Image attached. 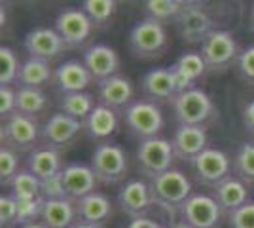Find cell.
Here are the masks:
<instances>
[{"label":"cell","instance_id":"1","mask_svg":"<svg viewBox=\"0 0 254 228\" xmlns=\"http://www.w3.org/2000/svg\"><path fill=\"white\" fill-rule=\"evenodd\" d=\"M148 185L154 206L161 207L169 215L180 213L184 202L193 194L190 177L180 169H175V167L165 171V173L158 175V177H154V179H150Z\"/></svg>","mask_w":254,"mask_h":228},{"label":"cell","instance_id":"2","mask_svg":"<svg viewBox=\"0 0 254 228\" xmlns=\"http://www.w3.org/2000/svg\"><path fill=\"white\" fill-rule=\"evenodd\" d=\"M169 34L167 27L154 19L142 17L129 33V52L140 61H154L167 54Z\"/></svg>","mask_w":254,"mask_h":228},{"label":"cell","instance_id":"3","mask_svg":"<svg viewBox=\"0 0 254 228\" xmlns=\"http://www.w3.org/2000/svg\"><path fill=\"white\" fill-rule=\"evenodd\" d=\"M173 114L179 126H201L207 128L214 118H218V109L211 95L201 89H188L173 99Z\"/></svg>","mask_w":254,"mask_h":228},{"label":"cell","instance_id":"4","mask_svg":"<svg viewBox=\"0 0 254 228\" xmlns=\"http://www.w3.org/2000/svg\"><path fill=\"white\" fill-rule=\"evenodd\" d=\"M89 165L93 167L97 181L105 186L124 183L129 175V158L122 145L114 141L99 143L91 154Z\"/></svg>","mask_w":254,"mask_h":228},{"label":"cell","instance_id":"5","mask_svg":"<svg viewBox=\"0 0 254 228\" xmlns=\"http://www.w3.org/2000/svg\"><path fill=\"white\" fill-rule=\"evenodd\" d=\"M124 122L127 131L137 137L138 141L159 137V131L165 126L163 112L158 103H152L148 99H137L124 110Z\"/></svg>","mask_w":254,"mask_h":228},{"label":"cell","instance_id":"6","mask_svg":"<svg viewBox=\"0 0 254 228\" xmlns=\"http://www.w3.org/2000/svg\"><path fill=\"white\" fill-rule=\"evenodd\" d=\"M2 145L15 152H29L38 149V141H42V126L32 116H25L21 112L11 114L2 122Z\"/></svg>","mask_w":254,"mask_h":228},{"label":"cell","instance_id":"7","mask_svg":"<svg viewBox=\"0 0 254 228\" xmlns=\"http://www.w3.org/2000/svg\"><path fill=\"white\" fill-rule=\"evenodd\" d=\"M135 160H137L140 175H144L150 181V179L173 169V162L177 160V156H175L171 141L163 139V137H152V139L138 141Z\"/></svg>","mask_w":254,"mask_h":228},{"label":"cell","instance_id":"8","mask_svg":"<svg viewBox=\"0 0 254 228\" xmlns=\"http://www.w3.org/2000/svg\"><path fill=\"white\" fill-rule=\"evenodd\" d=\"M239 52L241 50L237 46L235 36L226 29H214L201 42L199 50L209 67V73H226L228 69L235 67Z\"/></svg>","mask_w":254,"mask_h":228},{"label":"cell","instance_id":"9","mask_svg":"<svg viewBox=\"0 0 254 228\" xmlns=\"http://www.w3.org/2000/svg\"><path fill=\"white\" fill-rule=\"evenodd\" d=\"M195 181L203 186H214L222 183L232 175L233 160L228 156V152L216 147H207L205 151L190 163Z\"/></svg>","mask_w":254,"mask_h":228},{"label":"cell","instance_id":"10","mask_svg":"<svg viewBox=\"0 0 254 228\" xmlns=\"http://www.w3.org/2000/svg\"><path fill=\"white\" fill-rule=\"evenodd\" d=\"M177 34L186 44H201L216 29L212 17L197 2H186L184 10L175 21Z\"/></svg>","mask_w":254,"mask_h":228},{"label":"cell","instance_id":"11","mask_svg":"<svg viewBox=\"0 0 254 228\" xmlns=\"http://www.w3.org/2000/svg\"><path fill=\"white\" fill-rule=\"evenodd\" d=\"M180 219L193 228H218L222 209L212 194L193 192L180 209Z\"/></svg>","mask_w":254,"mask_h":228},{"label":"cell","instance_id":"12","mask_svg":"<svg viewBox=\"0 0 254 228\" xmlns=\"http://www.w3.org/2000/svg\"><path fill=\"white\" fill-rule=\"evenodd\" d=\"M53 29L63 38L66 48H80L89 40L95 25L82 8H64L57 13Z\"/></svg>","mask_w":254,"mask_h":228},{"label":"cell","instance_id":"13","mask_svg":"<svg viewBox=\"0 0 254 228\" xmlns=\"http://www.w3.org/2000/svg\"><path fill=\"white\" fill-rule=\"evenodd\" d=\"M84 131V122L72 118L64 112H53L50 118L42 124V141L46 147L52 149H64Z\"/></svg>","mask_w":254,"mask_h":228},{"label":"cell","instance_id":"14","mask_svg":"<svg viewBox=\"0 0 254 228\" xmlns=\"http://www.w3.org/2000/svg\"><path fill=\"white\" fill-rule=\"evenodd\" d=\"M169 69L175 76L179 93L199 87V84L205 80V76L209 75V67L205 63L203 55L195 50H188V52L180 54Z\"/></svg>","mask_w":254,"mask_h":228},{"label":"cell","instance_id":"15","mask_svg":"<svg viewBox=\"0 0 254 228\" xmlns=\"http://www.w3.org/2000/svg\"><path fill=\"white\" fill-rule=\"evenodd\" d=\"M23 46L27 50L29 57H36L42 61H53L61 54H64L68 48L63 42V38L53 27H34L25 34Z\"/></svg>","mask_w":254,"mask_h":228},{"label":"cell","instance_id":"16","mask_svg":"<svg viewBox=\"0 0 254 228\" xmlns=\"http://www.w3.org/2000/svg\"><path fill=\"white\" fill-rule=\"evenodd\" d=\"M82 61L97 84L110 78V76L120 75V65H122L120 55L112 46H108L105 42L89 44L82 52Z\"/></svg>","mask_w":254,"mask_h":228},{"label":"cell","instance_id":"17","mask_svg":"<svg viewBox=\"0 0 254 228\" xmlns=\"http://www.w3.org/2000/svg\"><path fill=\"white\" fill-rule=\"evenodd\" d=\"M118 206L131 219L148 217L150 209L154 206L148 181L144 179H131L118 192Z\"/></svg>","mask_w":254,"mask_h":228},{"label":"cell","instance_id":"18","mask_svg":"<svg viewBox=\"0 0 254 228\" xmlns=\"http://www.w3.org/2000/svg\"><path fill=\"white\" fill-rule=\"evenodd\" d=\"M207 143H209L207 128H201V126H179L171 139L177 160L188 163L193 162L209 147Z\"/></svg>","mask_w":254,"mask_h":228},{"label":"cell","instance_id":"19","mask_svg":"<svg viewBox=\"0 0 254 228\" xmlns=\"http://www.w3.org/2000/svg\"><path fill=\"white\" fill-rule=\"evenodd\" d=\"M135 97L133 80L126 75H114L97 84V99L101 105L108 109H124L126 110Z\"/></svg>","mask_w":254,"mask_h":228},{"label":"cell","instance_id":"20","mask_svg":"<svg viewBox=\"0 0 254 228\" xmlns=\"http://www.w3.org/2000/svg\"><path fill=\"white\" fill-rule=\"evenodd\" d=\"M140 91L144 99H148L152 103H165V101L173 103V99L179 95L177 82L169 67L150 69L140 80Z\"/></svg>","mask_w":254,"mask_h":228},{"label":"cell","instance_id":"21","mask_svg":"<svg viewBox=\"0 0 254 228\" xmlns=\"http://www.w3.org/2000/svg\"><path fill=\"white\" fill-rule=\"evenodd\" d=\"M61 173H63L66 198H70L72 202H78V200H82L87 194H91V192L97 190L99 181H97V175L89 163H66Z\"/></svg>","mask_w":254,"mask_h":228},{"label":"cell","instance_id":"22","mask_svg":"<svg viewBox=\"0 0 254 228\" xmlns=\"http://www.w3.org/2000/svg\"><path fill=\"white\" fill-rule=\"evenodd\" d=\"M91 82H93V76L87 71L82 59H66L53 73V84L61 93L85 91L91 86Z\"/></svg>","mask_w":254,"mask_h":228},{"label":"cell","instance_id":"23","mask_svg":"<svg viewBox=\"0 0 254 228\" xmlns=\"http://www.w3.org/2000/svg\"><path fill=\"white\" fill-rule=\"evenodd\" d=\"M120 130V118L114 109H108L105 105H97L93 112L84 120V131L85 135L93 141L105 143L110 141Z\"/></svg>","mask_w":254,"mask_h":228},{"label":"cell","instance_id":"24","mask_svg":"<svg viewBox=\"0 0 254 228\" xmlns=\"http://www.w3.org/2000/svg\"><path fill=\"white\" fill-rule=\"evenodd\" d=\"M76 211H78V221L91 225H106L114 217V204L105 192L95 190L76 202Z\"/></svg>","mask_w":254,"mask_h":228},{"label":"cell","instance_id":"25","mask_svg":"<svg viewBox=\"0 0 254 228\" xmlns=\"http://www.w3.org/2000/svg\"><path fill=\"white\" fill-rule=\"evenodd\" d=\"M212 196L218 202V206L222 209V213L230 215L235 209L245 206L247 202H251L249 198V185L243 183L239 177L230 175L228 179H224L222 183L212 188Z\"/></svg>","mask_w":254,"mask_h":228},{"label":"cell","instance_id":"26","mask_svg":"<svg viewBox=\"0 0 254 228\" xmlns=\"http://www.w3.org/2000/svg\"><path fill=\"white\" fill-rule=\"evenodd\" d=\"M40 223L48 228H72L78 223L76 202L70 198L63 200H46Z\"/></svg>","mask_w":254,"mask_h":228},{"label":"cell","instance_id":"27","mask_svg":"<svg viewBox=\"0 0 254 228\" xmlns=\"http://www.w3.org/2000/svg\"><path fill=\"white\" fill-rule=\"evenodd\" d=\"M63 167L61 154L57 149H52V147H38L27 156V169L32 171L40 181L61 173Z\"/></svg>","mask_w":254,"mask_h":228},{"label":"cell","instance_id":"28","mask_svg":"<svg viewBox=\"0 0 254 228\" xmlns=\"http://www.w3.org/2000/svg\"><path fill=\"white\" fill-rule=\"evenodd\" d=\"M53 73H55V69H52L48 61L36 59V57H27L23 61L19 76H17V86L42 89V86L53 82Z\"/></svg>","mask_w":254,"mask_h":228},{"label":"cell","instance_id":"29","mask_svg":"<svg viewBox=\"0 0 254 228\" xmlns=\"http://www.w3.org/2000/svg\"><path fill=\"white\" fill-rule=\"evenodd\" d=\"M57 105H59L61 112H64V114H68V116H72L76 120H80V122H84L97 107L95 97L91 93H87V91L61 93Z\"/></svg>","mask_w":254,"mask_h":228},{"label":"cell","instance_id":"30","mask_svg":"<svg viewBox=\"0 0 254 228\" xmlns=\"http://www.w3.org/2000/svg\"><path fill=\"white\" fill-rule=\"evenodd\" d=\"M186 6V2L182 0H148L144 2V17L146 19H154V21L167 25V23H175L179 19Z\"/></svg>","mask_w":254,"mask_h":228},{"label":"cell","instance_id":"31","mask_svg":"<svg viewBox=\"0 0 254 228\" xmlns=\"http://www.w3.org/2000/svg\"><path fill=\"white\" fill-rule=\"evenodd\" d=\"M15 93H17V112H21L25 116L36 118L40 112L48 109V95L40 87L17 86Z\"/></svg>","mask_w":254,"mask_h":228},{"label":"cell","instance_id":"32","mask_svg":"<svg viewBox=\"0 0 254 228\" xmlns=\"http://www.w3.org/2000/svg\"><path fill=\"white\" fill-rule=\"evenodd\" d=\"M82 10L87 13V17L95 25V29H105L112 25L118 13V2L114 0H84Z\"/></svg>","mask_w":254,"mask_h":228},{"label":"cell","instance_id":"33","mask_svg":"<svg viewBox=\"0 0 254 228\" xmlns=\"http://www.w3.org/2000/svg\"><path fill=\"white\" fill-rule=\"evenodd\" d=\"M8 188H10V194L17 202H21V200H34V198H40L42 196L40 179L32 173V171H29L27 167L21 169L19 173L11 179Z\"/></svg>","mask_w":254,"mask_h":228},{"label":"cell","instance_id":"34","mask_svg":"<svg viewBox=\"0 0 254 228\" xmlns=\"http://www.w3.org/2000/svg\"><path fill=\"white\" fill-rule=\"evenodd\" d=\"M233 173L247 185H254V143H243L233 158Z\"/></svg>","mask_w":254,"mask_h":228},{"label":"cell","instance_id":"35","mask_svg":"<svg viewBox=\"0 0 254 228\" xmlns=\"http://www.w3.org/2000/svg\"><path fill=\"white\" fill-rule=\"evenodd\" d=\"M21 61L17 54L11 50L10 46L0 48V84L2 86H11L17 84V76L21 71Z\"/></svg>","mask_w":254,"mask_h":228},{"label":"cell","instance_id":"36","mask_svg":"<svg viewBox=\"0 0 254 228\" xmlns=\"http://www.w3.org/2000/svg\"><path fill=\"white\" fill-rule=\"evenodd\" d=\"M19 171H21V167H19V152L11 151V149L2 145V149H0V183L4 186H8L11 183V179Z\"/></svg>","mask_w":254,"mask_h":228},{"label":"cell","instance_id":"37","mask_svg":"<svg viewBox=\"0 0 254 228\" xmlns=\"http://www.w3.org/2000/svg\"><path fill=\"white\" fill-rule=\"evenodd\" d=\"M44 200L40 198H34V200H21L17 202L19 207V215H17V228L25 227V225H32V223H40L44 211Z\"/></svg>","mask_w":254,"mask_h":228},{"label":"cell","instance_id":"38","mask_svg":"<svg viewBox=\"0 0 254 228\" xmlns=\"http://www.w3.org/2000/svg\"><path fill=\"white\" fill-rule=\"evenodd\" d=\"M233 69H235L237 76H239L243 82L254 86V44L245 46L243 50L239 52V57H237Z\"/></svg>","mask_w":254,"mask_h":228},{"label":"cell","instance_id":"39","mask_svg":"<svg viewBox=\"0 0 254 228\" xmlns=\"http://www.w3.org/2000/svg\"><path fill=\"white\" fill-rule=\"evenodd\" d=\"M17 215H19L17 200L11 194L0 196V225L2 228L17 227Z\"/></svg>","mask_w":254,"mask_h":228},{"label":"cell","instance_id":"40","mask_svg":"<svg viewBox=\"0 0 254 228\" xmlns=\"http://www.w3.org/2000/svg\"><path fill=\"white\" fill-rule=\"evenodd\" d=\"M230 228H254V202H247L245 206L235 209L228 215Z\"/></svg>","mask_w":254,"mask_h":228},{"label":"cell","instance_id":"41","mask_svg":"<svg viewBox=\"0 0 254 228\" xmlns=\"http://www.w3.org/2000/svg\"><path fill=\"white\" fill-rule=\"evenodd\" d=\"M40 190H42L44 200H63L66 198V190H64L63 173H57L40 181Z\"/></svg>","mask_w":254,"mask_h":228},{"label":"cell","instance_id":"42","mask_svg":"<svg viewBox=\"0 0 254 228\" xmlns=\"http://www.w3.org/2000/svg\"><path fill=\"white\" fill-rule=\"evenodd\" d=\"M17 112V93L11 86H0V114L2 120Z\"/></svg>","mask_w":254,"mask_h":228},{"label":"cell","instance_id":"43","mask_svg":"<svg viewBox=\"0 0 254 228\" xmlns=\"http://www.w3.org/2000/svg\"><path fill=\"white\" fill-rule=\"evenodd\" d=\"M241 122L247 133L254 135V99H251L241 110Z\"/></svg>","mask_w":254,"mask_h":228},{"label":"cell","instance_id":"44","mask_svg":"<svg viewBox=\"0 0 254 228\" xmlns=\"http://www.w3.org/2000/svg\"><path fill=\"white\" fill-rule=\"evenodd\" d=\"M126 228H163L156 219L152 217H137L131 219Z\"/></svg>","mask_w":254,"mask_h":228},{"label":"cell","instance_id":"45","mask_svg":"<svg viewBox=\"0 0 254 228\" xmlns=\"http://www.w3.org/2000/svg\"><path fill=\"white\" fill-rule=\"evenodd\" d=\"M72 228H105V225H91V223H84V221H78Z\"/></svg>","mask_w":254,"mask_h":228},{"label":"cell","instance_id":"46","mask_svg":"<svg viewBox=\"0 0 254 228\" xmlns=\"http://www.w3.org/2000/svg\"><path fill=\"white\" fill-rule=\"evenodd\" d=\"M169 228H193V227H190V225L184 223V221H177V223H171Z\"/></svg>","mask_w":254,"mask_h":228},{"label":"cell","instance_id":"47","mask_svg":"<svg viewBox=\"0 0 254 228\" xmlns=\"http://www.w3.org/2000/svg\"><path fill=\"white\" fill-rule=\"evenodd\" d=\"M19 228H48L44 223H32V225H25V227H19Z\"/></svg>","mask_w":254,"mask_h":228},{"label":"cell","instance_id":"48","mask_svg":"<svg viewBox=\"0 0 254 228\" xmlns=\"http://www.w3.org/2000/svg\"><path fill=\"white\" fill-rule=\"evenodd\" d=\"M249 25H251V31L254 33V4L251 6V23Z\"/></svg>","mask_w":254,"mask_h":228}]
</instances>
